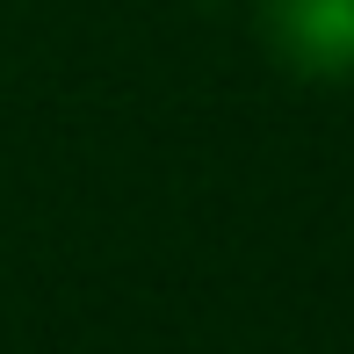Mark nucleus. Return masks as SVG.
Masks as SVG:
<instances>
[{
	"mask_svg": "<svg viewBox=\"0 0 354 354\" xmlns=\"http://www.w3.org/2000/svg\"><path fill=\"white\" fill-rule=\"evenodd\" d=\"M253 37L304 87L354 80V0H253Z\"/></svg>",
	"mask_w": 354,
	"mask_h": 354,
	"instance_id": "obj_1",
	"label": "nucleus"
}]
</instances>
